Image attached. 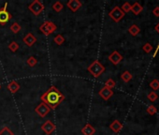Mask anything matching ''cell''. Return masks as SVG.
Listing matches in <instances>:
<instances>
[{
  "label": "cell",
  "mask_w": 159,
  "mask_h": 135,
  "mask_svg": "<svg viewBox=\"0 0 159 135\" xmlns=\"http://www.w3.org/2000/svg\"><path fill=\"white\" fill-rule=\"evenodd\" d=\"M0 89H1V85H0Z\"/></svg>",
  "instance_id": "d6a6232c"
},
{
  "label": "cell",
  "mask_w": 159,
  "mask_h": 135,
  "mask_svg": "<svg viewBox=\"0 0 159 135\" xmlns=\"http://www.w3.org/2000/svg\"><path fill=\"white\" fill-rule=\"evenodd\" d=\"M23 42H24L28 47H31V46H33L35 43H36V42H37V38L35 37L32 33H27V34L25 35V37L24 38Z\"/></svg>",
  "instance_id": "7c38bea8"
},
{
  "label": "cell",
  "mask_w": 159,
  "mask_h": 135,
  "mask_svg": "<svg viewBox=\"0 0 159 135\" xmlns=\"http://www.w3.org/2000/svg\"><path fill=\"white\" fill-rule=\"evenodd\" d=\"M99 96L104 100V101H109L113 95V90L111 89V88H108V87H102L100 90H99Z\"/></svg>",
  "instance_id": "9c48e42d"
},
{
  "label": "cell",
  "mask_w": 159,
  "mask_h": 135,
  "mask_svg": "<svg viewBox=\"0 0 159 135\" xmlns=\"http://www.w3.org/2000/svg\"><path fill=\"white\" fill-rule=\"evenodd\" d=\"M20 85L17 83L16 81H11L9 85H8V89L12 93V94H14V93H16L17 91H18L19 89H20Z\"/></svg>",
  "instance_id": "9a60e30c"
},
{
  "label": "cell",
  "mask_w": 159,
  "mask_h": 135,
  "mask_svg": "<svg viewBox=\"0 0 159 135\" xmlns=\"http://www.w3.org/2000/svg\"><path fill=\"white\" fill-rule=\"evenodd\" d=\"M57 29V26L52 23V22H45L40 26V30L45 35L49 36L51 33H54Z\"/></svg>",
  "instance_id": "277c9868"
},
{
  "label": "cell",
  "mask_w": 159,
  "mask_h": 135,
  "mask_svg": "<svg viewBox=\"0 0 159 135\" xmlns=\"http://www.w3.org/2000/svg\"><path fill=\"white\" fill-rule=\"evenodd\" d=\"M35 112H36L40 117H45L46 115L51 112V109H50V107L47 104H45L44 102H41L40 104H39L36 107V109H35Z\"/></svg>",
  "instance_id": "52a82bcc"
},
{
  "label": "cell",
  "mask_w": 159,
  "mask_h": 135,
  "mask_svg": "<svg viewBox=\"0 0 159 135\" xmlns=\"http://www.w3.org/2000/svg\"><path fill=\"white\" fill-rule=\"evenodd\" d=\"M147 113H148L149 114H151V115H153V114H155V113H157V109H156V107L153 106V105H149V106L147 107Z\"/></svg>",
  "instance_id": "83f0119b"
},
{
  "label": "cell",
  "mask_w": 159,
  "mask_h": 135,
  "mask_svg": "<svg viewBox=\"0 0 159 135\" xmlns=\"http://www.w3.org/2000/svg\"><path fill=\"white\" fill-rule=\"evenodd\" d=\"M109 60L113 64V65H118L122 60H123V56L122 54L117 52V51H113L110 55H109Z\"/></svg>",
  "instance_id": "30bf717a"
},
{
  "label": "cell",
  "mask_w": 159,
  "mask_h": 135,
  "mask_svg": "<svg viewBox=\"0 0 159 135\" xmlns=\"http://www.w3.org/2000/svg\"><path fill=\"white\" fill-rule=\"evenodd\" d=\"M54 42L57 44V45H62L64 42H65V38L62 36V35H57V36H55V40H54Z\"/></svg>",
  "instance_id": "44dd1931"
},
{
  "label": "cell",
  "mask_w": 159,
  "mask_h": 135,
  "mask_svg": "<svg viewBox=\"0 0 159 135\" xmlns=\"http://www.w3.org/2000/svg\"><path fill=\"white\" fill-rule=\"evenodd\" d=\"M128 32H129L132 36H137V35H138V33L140 32V29L138 27V26L132 25V26L128 28Z\"/></svg>",
  "instance_id": "ac0fdd59"
},
{
  "label": "cell",
  "mask_w": 159,
  "mask_h": 135,
  "mask_svg": "<svg viewBox=\"0 0 159 135\" xmlns=\"http://www.w3.org/2000/svg\"><path fill=\"white\" fill-rule=\"evenodd\" d=\"M81 5H82L81 2L79 1V0H69L66 3V6L68 7V9L73 12H76L77 10H79Z\"/></svg>",
  "instance_id": "8fae6325"
},
{
  "label": "cell",
  "mask_w": 159,
  "mask_h": 135,
  "mask_svg": "<svg viewBox=\"0 0 159 135\" xmlns=\"http://www.w3.org/2000/svg\"><path fill=\"white\" fill-rule=\"evenodd\" d=\"M155 30H156V31H157L158 33H159V23H158V24H157V25L155 26Z\"/></svg>",
  "instance_id": "1f68e13d"
},
{
  "label": "cell",
  "mask_w": 159,
  "mask_h": 135,
  "mask_svg": "<svg viewBox=\"0 0 159 135\" xmlns=\"http://www.w3.org/2000/svg\"><path fill=\"white\" fill-rule=\"evenodd\" d=\"M105 86H106V87H108V88L112 89V88L115 86V82H114L112 79H108L107 82L105 83Z\"/></svg>",
  "instance_id": "f1b7e54d"
},
{
  "label": "cell",
  "mask_w": 159,
  "mask_h": 135,
  "mask_svg": "<svg viewBox=\"0 0 159 135\" xmlns=\"http://www.w3.org/2000/svg\"><path fill=\"white\" fill-rule=\"evenodd\" d=\"M64 6L60 1H56L54 5H52V9H54L56 12H60L63 10Z\"/></svg>",
  "instance_id": "7402d4cb"
},
{
  "label": "cell",
  "mask_w": 159,
  "mask_h": 135,
  "mask_svg": "<svg viewBox=\"0 0 159 135\" xmlns=\"http://www.w3.org/2000/svg\"><path fill=\"white\" fill-rule=\"evenodd\" d=\"M142 50L146 53V54H150L153 51V46L150 43H145L142 47Z\"/></svg>",
  "instance_id": "f546056e"
},
{
  "label": "cell",
  "mask_w": 159,
  "mask_h": 135,
  "mask_svg": "<svg viewBox=\"0 0 159 135\" xmlns=\"http://www.w3.org/2000/svg\"><path fill=\"white\" fill-rule=\"evenodd\" d=\"M28 9L35 16H39L43 11L44 6H43V4L40 1H39V0H35V1H33L28 6Z\"/></svg>",
  "instance_id": "3957f363"
},
{
  "label": "cell",
  "mask_w": 159,
  "mask_h": 135,
  "mask_svg": "<svg viewBox=\"0 0 159 135\" xmlns=\"http://www.w3.org/2000/svg\"><path fill=\"white\" fill-rule=\"evenodd\" d=\"M153 14L156 17H159V7L156 6L153 10Z\"/></svg>",
  "instance_id": "4dcf8cb0"
},
{
  "label": "cell",
  "mask_w": 159,
  "mask_h": 135,
  "mask_svg": "<svg viewBox=\"0 0 159 135\" xmlns=\"http://www.w3.org/2000/svg\"><path fill=\"white\" fill-rule=\"evenodd\" d=\"M109 16L112 19V20L116 23L120 22L122 19L123 18V16H125V13H123V11L121 10L120 7L116 6L114 7L109 13Z\"/></svg>",
  "instance_id": "5b68a950"
},
{
  "label": "cell",
  "mask_w": 159,
  "mask_h": 135,
  "mask_svg": "<svg viewBox=\"0 0 159 135\" xmlns=\"http://www.w3.org/2000/svg\"><path fill=\"white\" fill-rule=\"evenodd\" d=\"M0 135H14V133L11 131V129L9 127H4L0 130Z\"/></svg>",
  "instance_id": "cb8c5ba5"
},
{
  "label": "cell",
  "mask_w": 159,
  "mask_h": 135,
  "mask_svg": "<svg viewBox=\"0 0 159 135\" xmlns=\"http://www.w3.org/2000/svg\"><path fill=\"white\" fill-rule=\"evenodd\" d=\"M7 6L8 3H5L4 7L2 9H0V25H6L10 19L12 18V15L7 10Z\"/></svg>",
  "instance_id": "8992f818"
},
{
  "label": "cell",
  "mask_w": 159,
  "mask_h": 135,
  "mask_svg": "<svg viewBox=\"0 0 159 135\" xmlns=\"http://www.w3.org/2000/svg\"><path fill=\"white\" fill-rule=\"evenodd\" d=\"M143 10V7L141 6L138 2H135L132 6H131V10L135 15H138L141 11Z\"/></svg>",
  "instance_id": "2e32d148"
},
{
  "label": "cell",
  "mask_w": 159,
  "mask_h": 135,
  "mask_svg": "<svg viewBox=\"0 0 159 135\" xmlns=\"http://www.w3.org/2000/svg\"><path fill=\"white\" fill-rule=\"evenodd\" d=\"M121 10L123 11V13L126 14V13H127L131 10V5L128 2H125L123 4V6L121 7Z\"/></svg>",
  "instance_id": "603a6c76"
},
{
  "label": "cell",
  "mask_w": 159,
  "mask_h": 135,
  "mask_svg": "<svg viewBox=\"0 0 159 135\" xmlns=\"http://www.w3.org/2000/svg\"><path fill=\"white\" fill-rule=\"evenodd\" d=\"M40 100L47 104L50 109H55L65 100V96L55 85H52L41 95Z\"/></svg>",
  "instance_id": "6da1fadb"
},
{
  "label": "cell",
  "mask_w": 159,
  "mask_h": 135,
  "mask_svg": "<svg viewBox=\"0 0 159 135\" xmlns=\"http://www.w3.org/2000/svg\"><path fill=\"white\" fill-rule=\"evenodd\" d=\"M110 128H111V129H112L113 132L118 133V132L121 131V129H122V128H123V125L120 123L119 120H114V121L110 125Z\"/></svg>",
  "instance_id": "5bb4252c"
},
{
  "label": "cell",
  "mask_w": 159,
  "mask_h": 135,
  "mask_svg": "<svg viewBox=\"0 0 159 135\" xmlns=\"http://www.w3.org/2000/svg\"><path fill=\"white\" fill-rule=\"evenodd\" d=\"M87 70L91 73V75L97 78V77H99L105 71V67L98 60H95L89 67L87 68Z\"/></svg>",
  "instance_id": "7a4b0ae2"
},
{
  "label": "cell",
  "mask_w": 159,
  "mask_h": 135,
  "mask_svg": "<svg viewBox=\"0 0 159 135\" xmlns=\"http://www.w3.org/2000/svg\"><path fill=\"white\" fill-rule=\"evenodd\" d=\"M150 87H151L153 90H157V89H159V80H157V79L153 80V81L150 83Z\"/></svg>",
  "instance_id": "484cf974"
},
{
  "label": "cell",
  "mask_w": 159,
  "mask_h": 135,
  "mask_svg": "<svg viewBox=\"0 0 159 135\" xmlns=\"http://www.w3.org/2000/svg\"><path fill=\"white\" fill-rule=\"evenodd\" d=\"M41 129L47 134V135H50L51 133H52L55 130V129H56V127H55V125L52 123L51 120H47L45 123H43L42 125H41Z\"/></svg>",
  "instance_id": "ba28073f"
},
{
  "label": "cell",
  "mask_w": 159,
  "mask_h": 135,
  "mask_svg": "<svg viewBox=\"0 0 159 135\" xmlns=\"http://www.w3.org/2000/svg\"><path fill=\"white\" fill-rule=\"evenodd\" d=\"M21 29H22V27H21V26H20L18 23H13V24L10 26V30H11L12 33H14V34L19 33V32L21 31Z\"/></svg>",
  "instance_id": "d6986e66"
},
{
  "label": "cell",
  "mask_w": 159,
  "mask_h": 135,
  "mask_svg": "<svg viewBox=\"0 0 159 135\" xmlns=\"http://www.w3.org/2000/svg\"><path fill=\"white\" fill-rule=\"evenodd\" d=\"M26 63H27V65L29 66V67H35L37 65V63H38V60L36 59V57H34V56H30V57H28V59L26 60Z\"/></svg>",
  "instance_id": "ffe728a7"
},
{
  "label": "cell",
  "mask_w": 159,
  "mask_h": 135,
  "mask_svg": "<svg viewBox=\"0 0 159 135\" xmlns=\"http://www.w3.org/2000/svg\"><path fill=\"white\" fill-rule=\"evenodd\" d=\"M148 99L149 101H155L157 99H158V95L154 92V91H152L148 94Z\"/></svg>",
  "instance_id": "4316f807"
},
{
  "label": "cell",
  "mask_w": 159,
  "mask_h": 135,
  "mask_svg": "<svg viewBox=\"0 0 159 135\" xmlns=\"http://www.w3.org/2000/svg\"><path fill=\"white\" fill-rule=\"evenodd\" d=\"M132 74L128 71V70H127V71H125L123 72L122 75H121V79L125 82V83H128L131 79H132Z\"/></svg>",
  "instance_id": "e0dca14e"
},
{
  "label": "cell",
  "mask_w": 159,
  "mask_h": 135,
  "mask_svg": "<svg viewBox=\"0 0 159 135\" xmlns=\"http://www.w3.org/2000/svg\"><path fill=\"white\" fill-rule=\"evenodd\" d=\"M82 135H94L96 133V129L89 123H87L82 129H81Z\"/></svg>",
  "instance_id": "4fadbf2b"
},
{
  "label": "cell",
  "mask_w": 159,
  "mask_h": 135,
  "mask_svg": "<svg viewBox=\"0 0 159 135\" xmlns=\"http://www.w3.org/2000/svg\"><path fill=\"white\" fill-rule=\"evenodd\" d=\"M9 49L11 52L15 53L16 51H18V49H19V44L17 43L16 42H11L9 43Z\"/></svg>",
  "instance_id": "d4e9b609"
}]
</instances>
